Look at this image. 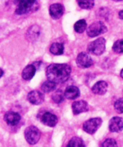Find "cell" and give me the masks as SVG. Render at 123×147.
<instances>
[{
    "mask_svg": "<svg viewBox=\"0 0 123 147\" xmlns=\"http://www.w3.org/2000/svg\"><path fill=\"white\" fill-rule=\"evenodd\" d=\"M40 8L38 1H21L15 9V14L25 15L36 12Z\"/></svg>",
    "mask_w": 123,
    "mask_h": 147,
    "instance_id": "7a4b0ae2",
    "label": "cell"
},
{
    "mask_svg": "<svg viewBox=\"0 0 123 147\" xmlns=\"http://www.w3.org/2000/svg\"><path fill=\"white\" fill-rule=\"evenodd\" d=\"M119 17H120L121 19H122L123 20V9L122 10H121V11L119 12Z\"/></svg>",
    "mask_w": 123,
    "mask_h": 147,
    "instance_id": "484cf974",
    "label": "cell"
},
{
    "mask_svg": "<svg viewBox=\"0 0 123 147\" xmlns=\"http://www.w3.org/2000/svg\"><path fill=\"white\" fill-rule=\"evenodd\" d=\"M71 74V67L67 63H52L46 69V77L56 84L67 81Z\"/></svg>",
    "mask_w": 123,
    "mask_h": 147,
    "instance_id": "6da1fadb",
    "label": "cell"
},
{
    "mask_svg": "<svg viewBox=\"0 0 123 147\" xmlns=\"http://www.w3.org/2000/svg\"><path fill=\"white\" fill-rule=\"evenodd\" d=\"M105 43H106L105 38H97L96 40L91 42L88 45L87 51H88V52L94 54L96 56L102 55L105 51Z\"/></svg>",
    "mask_w": 123,
    "mask_h": 147,
    "instance_id": "3957f363",
    "label": "cell"
},
{
    "mask_svg": "<svg viewBox=\"0 0 123 147\" xmlns=\"http://www.w3.org/2000/svg\"><path fill=\"white\" fill-rule=\"evenodd\" d=\"M40 121L46 126L55 127L58 121V119L54 114H52L50 112H45L41 115Z\"/></svg>",
    "mask_w": 123,
    "mask_h": 147,
    "instance_id": "8fae6325",
    "label": "cell"
},
{
    "mask_svg": "<svg viewBox=\"0 0 123 147\" xmlns=\"http://www.w3.org/2000/svg\"><path fill=\"white\" fill-rule=\"evenodd\" d=\"M102 119L101 118H91L87 121H85L83 124V130L89 134H95L99 127L102 124Z\"/></svg>",
    "mask_w": 123,
    "mask_h": 147,
    "instance_id": "5b68a950",
    "label": "cell"
},
{
    "mask_svg": "<svg viewBox=\"0 0 123 147\" xmlns=\"http://www.w3.org/2000/svg\"><path fill=\"white\" fill-rule=\"evenodd\" d=\"M63 51H64V47L60 43H53L50 45V53L53 54V55H55V56L62 55L63 53Z\"/></svg>",
    "mask_w": 123,
    "mask_h": 147,
    "instance_id": "e0dca14e",
    "label": "cell"
},
{
    "mask_svg": "<svg viewBox=\"0 0 123 147\" xmlns=\"http://www.w3.org/2000/svg\"><path fill=\"white\" fill-rule=\"evenodd\" d=\"M4 121L9 126H16L21 121V115L16 112L9 111L4 115Z\"/></svg>",
    "mask_w": 123,
    "mask_h": 147,
    "instance_id": "7c38bea8",
    "label": "cell"
},
{
    "mask_svg": "<svg viewBox=\"0 0 123 147\" xmlns=\"http://www.w3.org/2000/svg\"><path fill=\"white\" fill-rule=\"evenodd\" d=\"M107 90H108V84H107V82H105L104 80L97 81L91 87L92 92L97 95H104L106 93Z\"/></svg>",
    "mask_w": 123,
    "mask_h": 147,
    "instance_id": "4fadbf2b",
    "label": "cell"
},
{
    "mask_svg": "<svg viewBox=\"0 0 123 147\" xmlns=\"http://www.w3.org/2000/svg\"><path fill=\"white\" fill-rule=\"evenodd\" d=\"M75 30L78 34H82L86 29V22L85 20H79L75 24Z\"/></svg>",
    "mask_w": 123,
    "mask_h": 147,
    "instance_id": "44dd1931",
    "label": "cell"
},
{
    "mask_svg": "<svg viewBox=\"0 0 123 147\" xmlns=\"http://www.w3.org/2000/svg\"><path fill=\"white\" fill-rule=\"evenodd\" d=\"M114 107H115V110H116V112L120 114L123 113V98H121L116 101Z\"/></svg>",
    "mask_w": 123,
    "mask_h": 147,
    "instance_id": "cb8c5ba5",
    "label": "cell"
},
{
    "mask_svg": "<svg viewBox=\"0 0 123 147\" xmlns=\"http://www.w3.org/2000/svg\"><path fill=\"white\" fill-rule=\"evenodd\" d=\"M106 32H107V28L102 22H93L87 28V35L91 38L98 36V35L103 34Z\"/></svg>",
    "mask_w": 123,
    "mask_h": 147,
    "instance_id": "8992f818",
    "label": "cell"
},
{
    "mask_svg": "<svg viewBox=\"0 0 123 147\" xmlns=\"http://www.w3.org/2000/svg\"><path fill=\"white\" fill-rule=\"evenodd\" d=\"M35 72H36V67L33 64H29L22 70V76L25 80H30L34 76Z\"/></svg>",
    "mask_w": 123,
    "mask_h": 147,
    "instance_id": "2e32d148",
    "label": "cell"
},
{
    "mask_svg": "<svg viewBox=\"0 0 123 147\" xmlns=\"http://www.w3.org/2000/svg\"><path fill=\"white\" fill-rule=\"evenodd\" d=\"M109 129L112 133H117L123 129V119L119 116H115L110 119L109 123Z\"/></svg>",
    "mask_w": 123,
    "mask_h": 147,
    "instance_id": "9c48e42d",
    "label": "cell"
},
{
    "mask_svg": "<svg viewBox=\"0 0 123 147\" xmlns=\"http://www.w3.org/2000/svg\"><path fill=\"white\" fill-rule=\"evenodd\" d=\"M44 94L37 90L34 91H31L28 94V100L32 104V105H41L44 102Z\"/></svg>",
    "mask_w": 123,
    "mask_h": 147,
    "instance_id": "ba28073f",
    "label": "cell"
},
{
    "mask_svg": "<svg viewBox=\"0 0 123 147\" xmlns=\"http://www.w3.org/2000/svg\"><path fill=\"white\" fill-rule=\"evenodd\" d=\"M76 63L81 69H87L92 66L93 61L87 52H81L76 58Z\"/></svg>",
    "mask_w": 123,
    "mask_h": 147,
    "instance_id": "52a82bcc",
    "label": "cell"
},
{
    "mask_svg": "<svg viewBox=\"0 0 123 147\" xmlns=\"http://www.w3.org/2000/svg\"><path fill=\"white\" fill-rule=\"evenodd\" d=\"M80 89L75 86H68L64 92L65 98L68 99H75L80 96Z\"/></svg>",
    "mask_w": 123,
    "mask_h": 147,
    "instance_id": "9a60e30c",
    "label": "cell"
},
{
    "mask_svg": "<svg viewBox=\"0 0 123 147\" xmlns=\"http://www.w3.org/2000/svg\"><path fill=\"white\" fill-rule=\"evenodd\" d=\"M112 49L116 53H123V39H119L115 42Z\"/></svg>",
    "mask_w": 123,
    "mask_h": 147,
    "instance_id": "603a6c76",
    "label": "cell"
},
{
    "mask_svg": "<svg viewBox=\"0 0 123 147\" xmlns=\"http://www.w3.org/2000/svg\"><path fill=\"white\" fill-rule=\"evenodd\" d=\"M72 110L75 115H79L82 112L87 111L89 110V106H88V104L84 100L75 101L72 105Z\"/></svg>",
    "mask_w": 123,
    "mask_h": 147,
    "instance_id": "5bb4252c",
    "label": "cell"
},
{
    "mask_svg": "<svg viewBox=\"0 0 123 147\" xmlns=\"http://www.w3.org/2000/svg\"><path fill=\"white\" fill-rule=\"evenodd\" d=\"M56 88V84L50 81V80H46L41 85V90L44 92H50L55 91Z\"/></svg>",
    "mask_w": 123,
    "mask_h": 147,
    "instance_id": "ac0fdd59",
    "label": "cell"
},
{
    "mask_svg": "<svg viewBox=\"0 0 123 147\" xmlns=\"http://www.w3.org/2000/svg\"><path fill=\"white\" fill-rule=\"evenodd\" d=\"M68 147H85V146L82 139L79 137H73L69 140L68 144Z\"/></svg>",
    "mask_w": 123,
    "mask_h": 147,
    "instance_id": "ffe728a7",
    "label": "cell"
},
{
    "mask_svg": "<svg viewBox=\"0 0 123 147\" xmlns=\"http://www.w3.org/2000/svg\"><path fill=\"white\" fill-rule=\"evenodd\" d=\"M49 12L53 19H59L64 13V7L61 3H53L50 6Z\"/></svg>",
    "mask_w": 123,
    "mask_h": 147,
    "instance_id": "30bf717a",
    "label": "cell"
},
{
    "mask_svg": "<svg viewBox=\"0 0 123 147\" xmlns=\"http://www.w3.org/2000/svg\"><path fill=\"white\" fill-rule=\"evenodd\" d=\"M64 98H65V95H64V92L62 90H57L51 96V98H52L53 102L56 103V104L63 103V100H64Z\"/></svg>",
    "mask_w": 123,
    "mask_h": 147,
    "instance_id": "d6986e66",
    "label": "cell"
},
{
    "mask_svg": "<svg viewBox=\"0 0 123 147\" xmlns=\"http://www.w3.org/2000/svg\"><path fill=\"white\" fill-rule=\"evenodd\" d=\"M102 147H118L117 143L113 139H107L103 142Z\"/></svg>",
    "mask_w": 123,
    "mask_h": 147,
    "instance_id": "d4e9b609",
    "label": "cell"
},
{
    "mask_svg": "<svg viewBox=\"0 0 123 147\" xmlns=\"http://www.w3.org/2000/svg\"><path fill=\"white\" fill-rule=\"evenodd\" d=\"M0 71H1V74H0V77H2V76H3V69H0Z\"/></svg>",
    "mask_w": 123,
    "mask_h": 147,
    "instance_id": "4316f807",
    "label": "cell"
},
{
    "mask_svg": "<svg viewBox=\"0 0 123 147\" xmlns=\"http://www.w3.org/2000/svg\"><path fill=\"white\" fill-rule=\"evenodd\" d=\"M121 77H122V78H123V69H122V70L121 71Z\"/></svg>",
    "mask_w": 123,
    "mask_h": 147,
    "instance_id": "83f0119b",
    "label": "cell"
},
{
    "mask_svg": "<svg viewBox=\"0 0 123 147\" xmlns=\"http://www.w3.org/2000/svg\"><path fill=\"white\" fill-rule=\"evenodd\" d=\"M78 3L81 8L85 9H90L93 8V6H94V1H92V0H82V1L79 0Z\"/></svg>",
    "mask_w": 123,
    "mask_h": 147,
    "instance_id": "7402d4cb",
    "label": "cell"
},
{
    "mask_svg": "<svg viewBox=\"0 0 123 147\" xmlns=\"http://www.w3.org/2000/svg\"><path fill=\"white\" fill-rule=\"evenodd\" d=\"M24 135H25V139L28 144L35 145L38 143V141L40 139L41 133L38 127H36L34 126H30L25 129Z\"/></svg>",
    "mask_w": 123,
    "mask_h": 147,
    "instance_id": "277c9868",
    "label": "cell"
}]
</instances>
